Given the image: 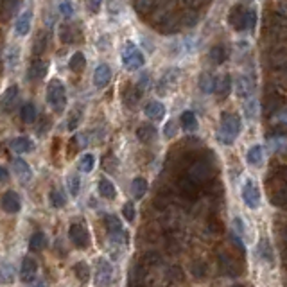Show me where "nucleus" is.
Instances as JSON below:
<instances>
[{
	"label": "nucleus",
	"instance_id": "obj_10",
	"mask_svg": "<svg viewBox=\"0 0 287 287\" xmlns=\"http://www.w3.org/2000/svg\"><path fill=\"white\" fill-rule=\"evenodd\" d=\"M16 99H18V86L13 85L0 95V111H4V113H11V111L14 110Z\"/></svg>",
	"mask_w": 287,
	"mask_h": 287
},
{
	"label": "nucleus",
	"instance_id": "obj_44",
	"mask_svg": "<svg viewBox=\"0 0 287 287\" xmlns=\"http://www.w3.org/2000/svg\"><path fill=\"white\" fill-rule=\"evenodd\" d=\"M176 131H178V126H176V122L174 121H169L165 124V128H163V133H165L167 139H173V137L176 135Z\"/></svg>",
	"mask_w": 287,
	"mask_h": 287
},
{
	"label": "nucleus",
	"instance_id": "obj_30",
	"mask_svg": "<svg viewBox=\"0 0 287 287\" xmlns=\"http://www.w3.org/2000/svg\"><path fill=\"white\" fill-rule=\"evenodd\" d=\"M140 97H142V88H140L139 85L128 88L126 90V93H124V101H126L128 106H135V104L140 101Z\"/></svg>",
	"mask_w": 287,
	"mask_h": 287
},
{
	"label": "nucleus",
	"instance_id": "obj_49",
	"mask_svg": "<svg viewBox=\"0 0 287 287\" xmlns=\"http://www.w3.org/2000/svg\"><path fill=\"white\" fill-rule=\"evenodd\" d=\"M34 287H45V284H43V282H38V284H34Z\"/></svg>",
	"mask_w": 287,
	"mask_h": 287
},
{
	"label": "nucleus",
	"instance_id": "obj_21",
	"mask_svg": "<svg viewBox=\"0 0 287 287\" xmlns=\"http://www.w3.org/2000/svg\"><path fill=\"white\" fill-rule=\"evenodd\" d=\"M13 169H14V174H16L20 180L27 181V180H31V178H32V170H31V167H29V163L25 162V160L14 158Z\"/></svg>",
	"mask_w": 287,
	"mask_h": 287
},
{
	"label": "nucleus",
	"instance_id": "obj_22",
	"mask_svg": "<svg viewBox=\"0 0 287 287\" xmlns=\"http://www.w3.org/2000/svg\"><path fill=\"white\" fill-rule=\"evenodd\" d=\"M11 149H13L14 152L24 155V152L32 151V149H34V144H32V140L27 139V137H16L14 140H11Z\"/></svg>",
	"mask_w": 287,
	"mask_h": 287
},
{
	"label": "nucleus",
	"instance_id": "obj_3",
	"mask_svg": "<svg viewBox=\"0 0 287 287\" xmlns=\"http://www.w3.org/2000/svg\"><path fill=\"white\" fill-rule=\"evenodd\" d=\"M145 63V58L142 50L135 45L133 42H126L124 49H122V65H124L128 70L135 72L139 68H142Z\"/></svg>",
	"mask_w": 287,
	"mask_h": 287
},
{
	"label": "nucleus",
	"instance_id": "obj_6",
	"mask_svg": "<svg viewBox=\"0 0 287 287\" xmlns=\"http://www.w3.org/2000/svg\"><path fill=\"white\" fill-rule=\"evenodd\" d=\"M178 192L185 199H196L199 194V183L190 176H181L178 180Z\"/></svg>",
	"mask_w": 287,
	"mask_h": 287
},
{
	"label": "nucleus",
	"instance_id": "obj_39",
	"mask_svg": "<svg viewBox=\"0 0 287 287\" xmlns=\"http://www.w3.org/2000/svg\"><path fill=\"white\" fill-rule=\"evenodd\" d=\"M79 188H81V180H79V176L78 174H70V176H68V190H70V194L78 196Z\"/></svg>",
	"mask_w": 287,
	"mask_h": 287
},
{
	"label": "nucleus",
	"instance_id": "obj_41",
	"mask_svg": "<svg viewBox=\"0 0 287 287\" xmlns=\"http://www.w3.org/2000/svg\"><path fill=\"white\" fill-rule=\"evenodd\" d=\"M60 13L67 18L74 16V6H72L70 0H63V2L60 4Z\"/></svg>",
	"mask_w": 287,
	"mask_h": 287
},
{
	"label": "nucleus",
	"instance_id": "obj_4",
	"mask_svg": "<svg viewBox=\"0 0 287 287\" xmlns=\"http://www.w3.org/2000/svg\"><path fill=\"white\" fill-rule=\"evenodd\" d=\"M241 198L248 208H257L260 205V190L253 180H244L241 188Z\"/></svg>",
	"mask_w": 287,
	"mask_h": 287
},
{
	"label": "nucleus",
	"instance_id": "obj_24",
	"mask_svg": "<svg viewBox=\"0 0 287 287\" xmlns=\"http://www.w3.org/2000/svg\"><path fill=\"white\" fill-rule=\"evenodd\" d=\"M137 137H139L140 142L149 144L156 139V129L152 128L151 124H142V126H139V129H137Z\"/></svg>",
	"mask_w": 287,
	"mask_h": 287
},
{
	"label": "nucleus",
	"instance_id": "obj_13",
	"mask_svg": "<svg viewBox=\"0 0 287 287\" xmlns=\"http://www.w3.org/2000/svg\"><path fill=\"white\" fill-rule=\"evenodd\" d=\"M235 92H237V95L241 97V99L252 97V93L255 92V83H253V79L248 78V75H239V78L235 79Z\"/></svg>",
	"mask_w": 287,
	"mask_h": 287
},
{
	"label": "nucleus",
	"instance_id": "obj_31",
	"mask_svg": "<svg viewBox=\"0 0 287 287\" xmlns=\"http://www.w3.org/2000/svg\"><path fill=\"white\" fill-rule=\"evenodd\" d=\"M131 192L137 199L144 198V194L147 192V181H145L144 178H135V180L131 181Z\"/></svg>",
	"mask_w": 287,
	"mask_h": 287
},
{
	"label": "nucleus",
	"instance_id": "obj_23",
	"mask_svg": "<svg viewBox=\"0 0 287 287\" xmlns=\"http://www.w3.org/2000/svg\"><path fill=\"white\" fill-rule=\"evenodd\" d=\"M180 122H181V128H183L187 133H194L196 129H198V119H196L194 111H190V110L181 113Z\"/></svg>",
	"mask_w": 287,
	"mask_h": 287
},
{
	"label": "nucleus",
	"instance_id": "obj_19",
	"mask_svg": "<svg viewBox=\"0 0 287 287\" xmlns=\"http://www.w3.org/2000/svg\"><path fill=\"white\" fill-rule=\"evenodd\" d=\"M144 113L149 119H152V121H162L165 117V106L162 103H158V101H151V103L145 104Z\"/></svg>",
	"mask_w": 287,
	"mask_h": 287
},
{
	"label": "nucleus",
	"instance_id": "obj_20",
	"mask_svg": "<svg viewBox=\"0 0 287 287\" xmlns=\"http://www.w3.org/2000/svg\"><path fill=\"white\" fill-rule=\"evenodd\" d=\"M216 95L219 97V99H226L228 95H230L232 92V78L228 74L221 75L219 79H216Z\"/></svg>",
	"mask_w": 287,
	"mask_h": 287
},
{
	"label": "nucleus",
	"instance_id": "obj_25",
	"mask_svg": "<svg viewBox=\"0 0 287 287\" xmlns=\"http://www.w3.org/2000/svg\"><path fill=\"white\" fill-rule=\"evenodd\" d=\"M198 85L203 93H212L214 90H216V79H214V75L208 74V72H203V74L199 75Z\"/></svg>",
	"mask_w": 287,
	"mask_h": 287
},
{
	"label": "nucleus",
	"instance_id": "obj_28",
	"mask_svg": "<svg viewBox=\"0 0 287 287\" xmlns=\"http://www.w3.org/2000/svg\"><path fill=\"white\" fill-rule=\"evenodd\" d=\"M86 67V58L83 52H74L70 58V61H68V68H70L72 72H83Z\"/></svg>",
	"mask_w": 287,
	"mask_h": 287
},
{
	"label": "nucleus",
	"instance_id": "obj_37",
	"mask_svg": "<svg viewBox=\"0 0 287 287\" xmlns=\"http://www.w3.org/2000/svg\"><path fill=\"white\" fill-rule=\"evenodd\" d=\"M43 246H45V235H43L42 232H36L31 237V241H29V248H31L32 252H38Z\"/></svg>",
	"mask_w": 287,
	"mask_h": 287
},
{
	"label": "nucleus",
	"instance_id": "obj_18",
	"mask_svg": "<svg viewBox=\"0 0 287 287\" xmlns=\"http://www.w3.org/2000/svg\"><path fill=\"white\" fill-rule=\"evenodd\" d=\"M228 56H230V49H228L224 43L214 45L212 49H210V52H208V58H210V61H212L214 65H223L224 61L228 60Z\"/></svg>",
	"mask_w": 287,
	"mask_h": 287
},
{
	"label": "nucleus",
	"instance_id": "obj_34",
	"mask_svg": "<svg viewBox=\"0 0 287 287\" xmlns=\"http://www.w3.org/2000/svg\"><path fill=\"white\" fill-rule=\"evenodd\" d=\"M93 165H95V158H93V155H90V152L83 155L81 160H79V170H81V173H92Z\"/></svg>",
	"mask_w": 287,
	"mask_h": 287
},
{
	"label": "nucleus",
	"instance_id": "obj_9",
	"mask_svg": "<svg viewBox=\"0 0 287 287\" xmlns=\"http://www.w3.org/2000/svg\"><path fill=\"white\" fill-rule=\"evenodd\" d=\"M31 25H32V7H27V9H24L18 14L16 22H14V31H16L18 36H27L29 31H31Z\"/></svg>",
	"mask_w": 287,
	"mask_h": 287
},
{
	"label": "nucleus",
	"instance_id": "obj_2",
	"mask_svg": "<svg viewBox=\"0 0 287 287\" xmlns=\"http://www.w3.org/2000/svg\"><path fill=\"white\" fill-rule=\"evenodd\" d=\"M47 101H49L50 108L58 113L65 110L67 106V90H65V85L60 81V79H52L47 86Z\"/></svg>",
	"mask_w": 287,
	"mask_h": 287
},
{
	"label": "nucleus",
	"instance_id": "obj_35",
	"mask_svg": "<svg viewBox=\"0 0 287 287\" xmlns=\"http://www.w3.org/2000/svg\"><path fill=\"white\" fill-rule=\"evenodd\" d=\"M74 273H75V277H78L81 282H88V278H90V267L86 266V262H78L74 266Z\"/></svg>",
	"mask_w": 287,
	"mask_h": 287
},
{
	"label": "nucleus",
	"instance_id": "obj_16",
	"mask_svg": "<svg viewBox=\"0 0 287 287\" xmlns=\"http://www.w3.org/2000/svg\"><path fill=\"white\" fill-rule=\"evenodd\" d=\"M47 70H49V63H47V61H43V60L32 61L27 70V79L29 81H40V79H43V75L47 74Z\"/></svg>",
	"mask_w": 287,
	"mask_h": 287
},
{
	"label": "nucleus",
	"instance_id": "obj_42",
	"mask_svg": "<svg viewBox=\"0 0 287 287\" xmlns=\"http://www.w3.org/2000/svg\"><path fill=\"white\" fill-rule=\"evenodd\" d=\"M122 216H124L126 221H129V223H131V221L135 219V216H137L135 205H133V203H126L124 208H122Z\"/></svg>",
	"mask_w": 287,
	"mask_h": 287
},
{
	"label": "nucleus",
	"instance_id": "obj_14",
	"mask_svg": "<svg viewBox=\"0 0 287 287\" xmlns=\"http://www.w3.org/2000/svg\"><path fill=\"white\" fill-rule=\"evenodd\" d=\"M110 81H111L110 65L101 63L99 67L95 68V72H93V85H95L97 88H106V86L110 85Z\"/></svg>",
	"mask_w": 287,
	"mask_h": 287
},
{
	"label": "nucleus",
	"instance_id": "obj_48",
	"mask_svg": "<svg viewBox=\"0 0 287 287\" xmlns=\"http://www.w3.org/2000/svg\"><path fill=\"white\" fill-rule=\"evenodd\" d=\"M7 178H9V173H7V170L4 169V167H0V183H4V181H6Z\"/></svg>",
	"mask_w": 287,
	"mask_h": 287
},
{
	"label": "nucleus",
	"instance_id": "obj_38",
	"mask_svg": "<svg viewBox=\"0 0 287 287\" xmlns=\"http://www.w3.org/2000/svg\"><path fill=\"white\" fill-rule=\"evenodd\" d=\"M49 198H50V205L56 206V208H61L67 203V198H65V194L61 190H52Z\"/></svg>",
	"mask_w": 287,
	"mask_h": 287
},
{
	"label": "nucleus",
	"instance_id": "obj_5",
	"mask_svg": "<svg viewBox=\"0 0 287 287\" xmlns=\"http://www.w3.org/2000/svg\"><path fill=\"white\" fill-rule=\"evenodd\" d=\"M246 16H248V9L241 4L234 6L230 9V14H228V24L234 31L242 32L246 31Z\"/></svg>",
	"mask_w": 287,
	"mask_h": 287
},
{
	"label": "nucleus",
	"instance_id": "obj_33",
	"mask_svg": "<svg viewBox=\"0 0 287 287\" xmlns=\"http://www.w3.org/2000/svg\"><path fill=\"white\" fill-rule=\"evenodd\" d=\"M160 0H135V7L139 13H152Z\"/></svg>",
	"mask_w": 287,
	"mask_h": 287
},
{
	"label": "nucleus",
	"instance_id": "obj_43",
	"mask_svg": "<svg viewBox=\"0 0 287 287\" xmlns=\"http://www.w3.org/2000/svg\"><path fill=\"white\" fill-rule=\"evenodd\" d=\"M257 24V11L248 9V16H246V31H253Z\"/></svg>",
	"mask_w": 287,
	"mask_h": 287
},
{
	"label": "nucleus",
	"instance_id": "obj_11",
	"mask_svg": "<svg viewBox=\"0 0 287 287\" xmlns=\"http://www.w3.org/2000/svg\"><path fill=\"white\" fill-rule=\"evenodd\" d=\"M104 223H106V230L110 234V237L113 239L115 242H122L126 239L124 228H122L121 221L117 219L115 216H106L104 217Z\"/></svg>",
	"mask_w": 287,
	"mask_h": 287
},
{
	"label": "nucleus",
	"instance_id": "obj_45",
	"mask_svg": "<svg viewBox=\"0 0 287 287\" xmlns=\"http://www.w3.org/2000/svg\"><path fill=\"white\" fill-rule=\"evenodd\" d=\"M88 9H90V13H93V14H97L101 11V6H103V0H88Z\"/></svg>",
	"mask_w": 287,
	"mask_h": 287
},
{
	"label": "nucleus",
	"instance_id": "obj_50",
	"mask_svg": "<svg viewBox=\"0 0 287 287\" xmlns=\"http://www.w3.org/2000/svg\"><path fill=\"white\" fill-rule=\"evenodd\" d=\"M284 237H285V242H287V228H285V234H284Z\"/></svg>",
	"mask_w": 287,
	"mask_h": 287
},
{
	"label": "nucleus",
	"instance_id": "obj_32",
	"mask_svg": "<svg viewBox=\"0 0 287 287\" xmlns=\"http://www.w3.org/2000/svg\"><path fill=\"white\" fill-rule=\"evenodd\" d=\"M246 158H248V163H252V165H260L264 158L262 145H253L248 151V155H246Z\"/></svg>",
	"mask_w": 287,
	"mask_h": 287
},
{
	"label": "nucleus",
	"instance_id": "obj_12",
	"mask_svg": "<svg viewBox=\"0 0 287 287\" xmlns=\"http://www.w3.org/2000/svg\"><path fill=\"white\" fill-rule=\"evenodd\" d=\"M178 75H180V70H178V68H169L167 72H163V75L160 78V83H158V93L170 92V90L176 86Z\"/></svg>",
	"mask_w": 287,
	"mask_h": 287
},
{
	"label": "nucleus",
	"instance_id": "obj_29",
	"mask_svg": "<svg viewBox=\"0 0 287 287\" xmlns=\"http://www.w3.org/2000/svg\"><path fill=\"white\" fill-rule=\"evenodd\" d=\"M36 115H38V111H36V106L32 103H25L24 106H22L20 117L25 124H32V122L36 121Z\"/></svg>",
	"mask_w": 287,
	"mask_h": 287
},
{
	"label": "nucleus",
	"instance_id": "obj_27",
	"mask_svg": "<svg viewBox=\"0 0 287 287\" xmlns=\"http://www.w3.org/2000/svg\"><path fill=\"white\" fill-rule=\"evenodd\" d=\"M99 194L103 196L104 199H115V196H117L115 185L111 183L108 178H103V180L99 181Z\"/></svg>",
	"mask_w": 287,
	"mask_h": 287
},
{
	"label": "nucleus",
	"instance_id": "obj_51",
	"mask_svg": "<svg viewBox=\"0 0 287 287\" xmlns=\"http://www.w3.org/2000/svg\"><path fill=\"white\" fill-rule=\"evenodd\" d=\"M235 287H244V285H235Z\"/></svg>",
	"mask_w": 287,
	"mask_h": 287
},
{
	"label": "nucleus",
	"instance_id": "obj_46",
	"mask_svg": "<svg viewBox=\"0 0 287 287\" xmlns=\"http://www.w3.org/2000/svg\"><path fill=\"white\" fill-rule=\"evenodd\" d=\"M79 119H81V111H78V113H75V111H74V113L70 115V122H68V129H70V131H72V129L78 128Z\"/></svg>",
	"mask_w": 287,
	"mask_h": 287
},
{
	"label": "nucleus",
	"instance_id": "obj_1",
	"mask_svg": "<svg viewBox=\"0 0 287 287\" xmlns=\"http://www.w3.org/2000/svg\"><path fill=\"white\" fill-rule=\"evenodd\" d=\"M241 119L239 115L235 113H223L221 117V126H219V133H217V139L221 140L223 144L230 145L235 142V139L239 137L241 133Z\"/></svg>",
	"mask_w": 287,
	"mask_h": 287
},
{
	"label": "nucleus",
	"instance_id": "obj_15",
	"mask_svg": "<svg viewBox=\"0 0 287 287\" xmlns=\"http://www.w3.org/2000/svg\"><path fill=\"white\" fill-rule=\"evenodd\" d=\"M36 273H38V264L32 257H25L24 262H22V270H20V277L24 282H32L36 278Z\"/></svg>",
	"mask_w": 287,
	"mask_h": 287
},
{
	"label": "nucleus",
	"instance_id": "obj_47",
	"mask_svg": "<svg viewBox=\"0 0 287 287\" xmlns=\"http://www.w3.org/2000/svg\"><path fill=\"white\" fill-rule=\"evenodd\" d=\"M18 54H20V50H18V52L13 56V47H11V49H9V52H7V61H9V67H11V68H13L14 65L18 63Z\"/></svg>",
	"mask_w": 287,
	"mask_h": 287
},
{
	"label": "nucleus",
	"instance_id": "obj_7",
	"mask_svg": "<svg viewBox=\"0 0 287 287\" xmlns=\"http://www.w3.org/2000/svg\"><path fill=\"white\" fill-rule=\"evenodd\" d=\"M111 277H113V267H111V264L104 259L97 260V273H95L97 287H108L111 284Z\"/></svg>",
	"mask_w": 287,
	"mask_h": 287
},
{
	"label": "nucleus",
	"instance_id": "obj_8",
	"mask_svg": "<svg viewBox=\"0 0 287 287\" xmlns=\"http://www.w3.org/2000/svg\"><path fill=\"white\" fill-rule=\"evenodd\" d=\"M68 235H70V241L74 242L78 248H86V246L90 244L88 230H86L83 224H79V223L72 224L70 230H68Z\"/></svg>",
	"mask_w": 287,
	"mask_h": 287
},
{
	"label": "nucleus",
	"instance_id": "obj_17",
	"mask_svg": "<svg viewBox=\"0 0 287 287\" xmlns=\"http://www.w3.org/2000/svg\"><path fill=\"white\" fill-rule=\"evenodd\" d=\"M20 206H22V201L16 192L9 190L2 196V208L6 210L7 214H16L18 210H20Z\"/></svg>",
	"mask_w": 287,
	"mask_h": 287
},
{
	"label": "nucleus",
	"instance_id": "obj_26",
	"mask_svg": "<svg viewBox=\"0 0 287 287\" xmlns=\"http://www.w3.org/2000/svg\"><path fill=\"white\" fill-rule=\"evenodd\" d=\"M14 282V267L11 262L2 260L0 262V284H11Z\"/></svg>",
	"mask_w": 287,
	"mask_h": 287
},
{
	"label": "nucleus",
	"instance_id": "obj_36",
	"mask_svg": "<svg viewBox=\"0 0 287 287\" xmlns=\"http://www.w3.org/2000/svg\"><path fill=\"white\" fill-rule=\"evenodd\" d=\"M259 255H260V259L262 260H266V262H273V250H271V246H270V242L267 241H262L260 242V246H259Z\"/></svg>",
	"mask_w": 287,
	"mask_h": 287
},
{
	"label": "nucleus",
	"instance_id": "obj_40",
	"mask_svg": "<svg viewBox=\"0 0 287 287\" xmlns=\"http://www.w3.org/2000/svg\"><path fill=\"white\" fill-rule=\"evenodd\" d=\"M257 108H259V104H257L255 99H250L248 103L244 104V113L248 119H255L257 115Z\"/></svg>",
	"mask_w": 287,
	"mask_h": 287
}]
</instances>
